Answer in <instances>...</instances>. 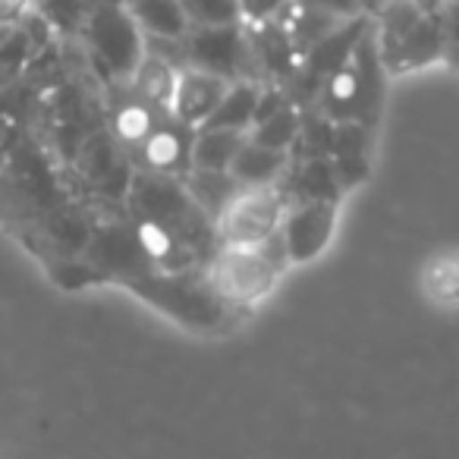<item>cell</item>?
Segmentation results:
<instances>
[{
    "instance_id": "obj_1",
    "label": "cell",
    "mask_w": 459,
    "mask_h": 459,
    "mask_svg": "<svg viewBox=\"0 0 459 459\" xmlns=\"http://www.w3.org/2000/svg\"><path fill=\"white\" fill-rule=\"evenodd\" d=\"M384 95H387V73L381 66L375 32L368 26L346 64L318 85L315 101L327 123H362L375 129L384 110Z\"/></svg>"
},
{
    "instance_id": "obj_2",
    "label": "cell",
    "mask_w": 459,
    "mask_h": 459,
    "mask_svg": "<svg viewBox=\"0 0 459 459\" xmlns=\"http://www.w3.org/2000/svg\"><path fill=\"white\" fill-rule=\"evenodd\" d=\"M371 32H375L377 57L387 76L421 70L446 54L440 16L437 20L421 16L406 0H384L377 22H371Z\"/></svg>"
},
{
    "instance_id": "obj_3",
    "label": "cell",
    "mask_w": 459,
    "mask_h": 459,
    "mask_svg": "<svg viewBox=\"0 0 459 459\" xmlns=\"http://www.w3.org/2000/svg\"><path fill=\"white\" fill-rule=\"evenodd\" d=\"M85 39L108 76L126 82L145 54V35L129 16L126 0H101L85 16Z\"/></svg>"
},
{
    "instance_id": "obj_4",
    "label": "cell",
    "mask_w": 459,
    "mask_h": 459,
    "mask_svg": "<svg viewBox=\"0 0 459 459\" xmlns=\"http://www.w3.org/2000/svg\"><path fill=\"white\" fill-rule=\"evenodd\" d=\"M283 271L268 262L258 246H221L211 255L208 283L223 302L255 306L274 293Z\"/></svg>"
},
{
    "instance_id": "obj_5",
    "label": "cell",
    "mask_w": 459,
    "mask_h": 459,
    "mask_svg": "<svg viewBox=\"0 0 459 459\" xmlns=\"http://www.w3.org/2000/svg\"><path fill=\"white\" fill-rule=\"evenodd\" d=\"M283 211H287V195L281 186L239 189L214 217V233L221 246H258L281 227Z\"/></svg>"
},
{
    "instance_id": "obj_6",
    "label": "cell",
    "mask_w": 459,
    "mask_h": 459,
    "mask_svg": "<svg viewBox=\"0 0 459 459\" xmlns=\"http://www.w3.org/2000/svg\"><path fill=\"white\" fill-rule=\"evenodd\" d=\"M239 26L189 29L179 41L189 66L211 73V76H221L227 82H243V79L258 82V66L255 57H252L249 35H243Z\"/></svg>"
},
{
    "instance_id": "obj_7",
    "label": "cell",
    "mask_w": 459,
    "mask_h": 459,
    "mask_svg": "<svg viewBox=\"0 0 459 459\" xmlns=\"http://www.w3.org/2000/svg\"><path fill=\"white\" fill-rule=\"evenodd\" d=\"M340 202H293L281 221V239L290 264H312L337 233Z\"/></svg>"
},
{
    "instance_id": "obj_8",
    "label": "cell",
    "mask_w": 459,
    "mask_h": 459,
    "mask_svg": "<svg viewBox=\"0 0 459 459\" xmlns=\"http://www.w3.org/2000/svg\"><path fill=\"white\" fill-rule=\"evenodd\" d=\"M195 129L183 126L173 120L170 110H164L158 126L139 142V160L148 173H160V177H183L189 170V145Z\"/></svg>"
},
{
    "instance_id": "obj_9",
    "label": "cell",
    "mask_w": 459,
    "mask_h": 459,
    "mask_svg": "<svg viewBox=\"0 0 459 459\" xmlns=\"http://www.w3.org/2000/svg\"><path fill=\"white\" fill-rule=\"evenodd\" d=\"M368 26H371V16H365V13L350 16V20H343L340 26H333L325 39L315 41V45L302 54L299 57V76L312 79L315 95H318V85L346 64V57H350L352 48L359 45V39L368 32Z\"/></svg>"
},
{
    "instance_id": "obj_10",
    "label": "cell",
    "mask_w": 459,
    "mask_h": 459,
    "mask_svg": "<svg viewBox=\"0 0 459 459\" xmlns=\"http://www.w3.org/2000/svg\"><path fill=\"white\" fill-rule=\"evenodd\" d=\"M227 85H230L227 79L211 76V73L195 70V66H186V70L177 73V89H173L170 98V117L183 123V126L198 129L211 117V110L217 108Z\"/></svg>"
},
{
    "instance_id": "obj_11",
    "label": "cell",
    "mask_w": 459,
    "mask_h": 459,
    "mask_svg": "<svg viewBox=\"0 0 459 459\" xmlns=\"http://www.w3.org/2000/svg\"><path fill=\"white\" fill-rule=\"evenodd\" d=\"M371 133H375V129L362 126V123H333L327 158H331L333 173H337L343 189H350V186L362 183V179L368 177Z\"/></svg>"
},
{
    "instance_id": "obj_12",
    "label": "cell",
    "mask_w": 459,
    "mask_h": 459,
    "mask_svg": "<svg viewBox=\"0 0 459 459\" xmlns=\"http://www.w3.org/2000/svg\"><path fill=\"white\" fill-rule=\"evenodd\" d=\"M290 170V152H274V148H264L246 142L239 145V152L233 154L227 173L237 179L243 189H255V186H277V179H283Z\"/></svg>"
},
{
    "instance_id": "obj_13",
    "label": "cell",
    "mask_w": 459,
    "mask_h": 459,
    "mask_svg": "<svg viewBox=\"0 0 459 459\" xmlns=\"http://www.w3.org/2000/svg\"><path fill=\"white\" fill-rule=\"evenodd\" d=\"M258 95H262V82H230L217 108L198 129H227V133H249L255 123Z\"/></svg>"
},
{
    "instance_id": "obj_14",
    "label": "cell",
    "mask_w": 459,
    "mask_h": 459,
    "mask_svg": "<svg viewBox=\"0 0 459 459\" xmlns=\"http://www.w3.org/2000/svg\"><path fill=\"white\" fill-rule=\"evenodd\" d=\"M177 73L179 70L164 54H154L145 48L139 66H135L126 82H133V95L139 98V101L152 104V108H160V110H170V98H173V89H177Z\"/></svg>"
},
{
    "instance_id": "obj_15",
    "label": "cell",
    "mask_w": 459,
    "mask_h": 459,
    "mask_svg": "<svg viewBox=\"0 0 459 459\" xmlns=\"http://www.w3.org/2000/svg\"><path fill=\"white\" fill-rule=\"evenodd\" d=\"M126 10L145 39L183 41V35L189 32V22L177 0H126Z\"/></svg>"
},
{
    "instance_id": "obj_16",
    "label": "cell",
    "mask_w": 459,
    "mask_h": 459,
    "mask_svg": "<svg viewBox=\"0 0 459 459\" xmlns=\"http://www.w3.org/2000/svg\"><path fill=\"white\" fill-rule=\"evenodd\" d=\"M179 183H183L186 195L192 198V204L211 221V227H214V217L227 208L230 198L243 189L227 170H186Z\"/></svg>"
},
{
    "instance_id": "obj_17",
    "label": "cell",
    "mask_w": 459,
    "mask_h": 459,
    "mask_svg": "<svg viewBox=\"0 0 459 459\" xmlns=\"http://www.w3.org/2000/svg\"><path fill=\"white\" fill-rule=\"evenodd\" d=\"M340 192L343 186L331 158H302L283 195H293V202H340Z\"/></svg>"
},
{
    "instance_id": "obj_18",
    "label": "cell",
    "mask_w": 459,
    "mask_h": 459,
    "mask_svg": "<svg viewBox=\"0 0 459 459\" xmlns=\"http://www.w3.org/2000/svg\"><path fill=\"white\" fill-rule=\"evenodd\" d=\"M246 142V133L227 129H195L189 145V170H227L233 154Z\"/></svg>"
},
{
    "instance_id": "obj_19",
    "label": "cell",
    "mask_w": 459,
    "mask_h": 459,
    "mask_svg": "<svg viewBox=\"0 0 459 459\" xmlns=\"http://www.w3.org/2000/svg\"><path fill=\"white\" fill-rule=\"evenodd\" d=\"M425 299L437 308H453L459 299V258L456 252H437L425 262L419 274Z\"/></svg>"
},
{
    "instance_id": "obj_20",
    "label": "cell",
    "mask_w": 459,
    "mask_h": 459,
    "mask_svg": "<svg viewBox=\"0 0 459 459\" xmlns=\"http://www.w3.org/2000/svg\"><path fill=\"white\" fill-rule=\"evenodd\" d=\"M299 129H302L299 104L287 101L283 108H277L274 114L258 120L246 135H249V142H255V145L274 148V152H293L296 139H299Z\"/></svg>"
},
{
    "instance_id": "obj_21",
    "label": "cell",
    "mask_w": 459,
    "mask_h": 459,
    "mask_svg": "<svg viewBox=\"0 0 459 459\" xmlns=\"http://www.w3.org/2000/svg\"><path fill=\"white\" fill-rule=\"evenodd\" d=\"M160 114H164V110L139 101L135 95L123 98V101H117V108H114V133H117V139L135 148L154 126H158Z\"/></svg>"
},
{
    "instance_id": "obj_22",
    "label": "cell",
    "mask_w": 459,
    "mask_h": 459,
    "mask_svg": "<svg viewBox=\"0 0 459 459\" xmlns=\"http://www.w3.org/2000/svg\"><path fill=\"white\" fill-rule=\"evenodd\" d=\"M189 29L211 26H239L237 0H177Z\"/></svg>"
},
{
    "instance_id": "obj_23",
    "label": "cell",
    "mask_w": 459,
    "mask_h": 459,
    "mask_svg": "<svg viewBox=\"0 0 459 459\" xmlns=\"http://www.w3.org/2000/svg\"><path fill=\"white\" fill-rule=\"evenodd\" d=\"M239 22L264 26V22H281L290 10V0H237Z\"/></svg>"
},
{
    "instance_id": "obj_24",
    "label": "cell",
    "mask_w": 459,
    "mask_h": 459,
    "mask_svg": "<svg viewBox=\"0 0 459 459\" xmlns=\"http://www.w3.org/2000/svg\"><path fill=\"white\" fill-rule=\"evenodd\" d=\"M41 13L60 29H76L79 22H85L89 10H85V0H39Z\"/></svg>"
},
{
    "instance_id": "obj_25",
    "label": "cell",
    "mask_w": 459,
    "mask_h": 459,
    "mask_svg": "<svg viewBox=\"0 0 459 459\" xmlns=\"http://www.w3.org/2000/svg\"><path fill=\"white\" fill-rule=\"evenodd\" d=\"M290 4L302 10H318V13L340 16V20L359 16V10H362V0H290Z\"/></svg>"
},
{
    "instance_id": "obj_26",
    "label": "cell",
    "mask_w": 459,
    "mask_h": 459,
    "mask_svg": "<svg viewBox=\"0 0 459 459\" xmlns=\"http://www.w3.org/2000/svg\"><path fill=\"white\" fill-rule=\"evenodd\" d=\"M32 0H0V26H13L29 13Z\"/></svg>"
},
{
    "instance_id": "obj_27",
    "label": "cell",
    "mask_w": 459,
    "mask_h": 459,
    "mask_svg": "<svg viewBox=\"0 0 459 459\" xmlns=\"http://www.w3.org/2000/svg\"><path fill=\"white\" fill-rule=\"evenodd\" d=\"M406 4L412 10H419L421 16H431V20H437V16H444V10H446V4H450V0H406Z\"/></svg>"
}]
</instances>
